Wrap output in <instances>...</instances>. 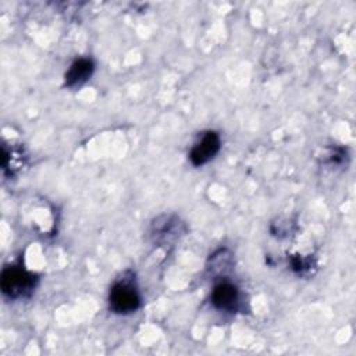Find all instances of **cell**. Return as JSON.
I'll list each match as a JSON object with an SVG mask.
<instances>
[{"mask_svg":"<svg viewBox=\"0 0 356 356\" xmlns=\"http://www.w3.org/2000/svg\"><path fill=\"white\" fill-rule=\"evenodd\" d=\"M220 136L217 132L214 131H209L204 134V136L202 138V140L199 143H196L191 153H189V159L192 161L193 165H203L207 161H210L220 150Z\"/></svg>","mask_w":356,"mask_h":356,"instance_id":"cell-3","label":"cell"},{"mask_svg":"<svg viewBox=\"0 0 356 356\" xmlns=\"http://www.w3.org/2000/svg\"><path fill=\"white\" fill-rule=\"evenodd\" d=\"M35 284L36 277L21 267H7L1 273V291L10 298H19L31 293Z\"/></svg>","mask_w":356,"mask_h":356,"instance_id":"cell-1","label":"cell"},{"mask_svg":"<svg viewBox=\"0 0 356 356\" xmlns=\"http://www.w3.org/2000/svg\"><path fill=\"white\" fill-rule=\"evenodd\" d=\"M110 309L118 314H127L135 312L140 305V296L138 289L127 281L117 282L110 291Z\"/></svg>","mask_w":356,"mask_h":356,"instance_id":"cell-2","label":"cell"},{"mask_svg":"<svg viewBox=\"0 0 356 356\" xmlns=\"http://www.w3.org/2000/svg\"><path fill=\"white\" fill-rule=\"evenodd\" d=\"M93 70H95V65L92 60L89 58L75 60L68 68V71L65 72V85L72 88L86 82L92 76Z\"/></svg>","mask_w":356,"mask_h":356,"instance_id":"cell-5","label":"cell"},{"mask_svg":"<svg viewBox=\"0 0 356 356\" xmlns=\"http://www.w3.org/2000/svg\"><path fill=\"white\" fill-rule=\"evenodd\" d=\"M238 288L229 282L218 284L211 293V303L220 310H234L238 305Z\"/></svg>","mask_w":356,"mask_h":356,"instance_id":"cell-4","label":"cell"}]
</instances>
